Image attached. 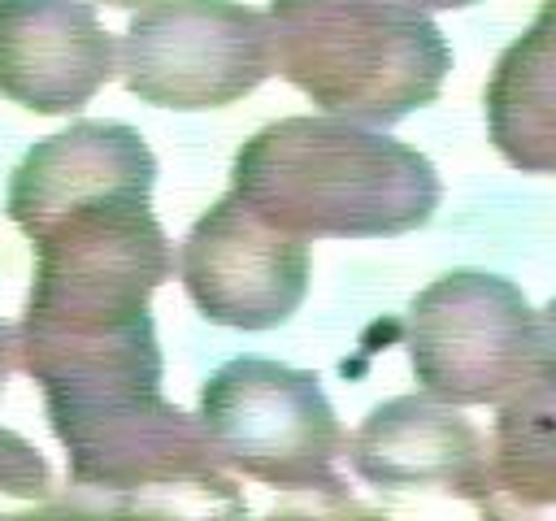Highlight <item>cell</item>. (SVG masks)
<instances>
[{"label": "cell", "instance_id": "cell-1", "mask_svg": "<svg viewBox=\"0 0 556 521\" xmlns=\"http://www.w3.org/2000/svg\"><path fill=\"white\" fill-rule=\"evenodd\" d=\"M230 191L304 239H395L443 200L434 165L365 122L282 117L235 152Z\"/></svg>", "mask_w": 556, "mask_h": 521}, {"label": "cell", "instance_id": "cell-2", "mask_svg": "<svg viewBox=\"0 0 556 521\" xmlns=\"http://www.w3.org/2000/svg\"><path fill=\"white\" fill-rule=\"evenodd\" d=\"M274 69L317 109L391 126L443 91L452 48L408 0H274Z\"/></svg>", "mask_w": 556, "mask_h": 521}, {"label": "cell", "instance_id": "cell-3", "mask_svg": "<svg viewBox=\"0 0 556 521\" xmlns=\"http://www.w3.org/2000/svg\"><path fill=\"white\" fill-rule=\"evenodd\" d=\"M148 204V191H117L26 230L35 278L17 334H91L148 317V295L174 274V247Z\"/></svg>", "mask_w": 556, "mask_h": 521}, {"label": "cell", "instance_id": "cell-4", "mask_svg": "<svg viewBox=\"0 0 556 521\" xmlns=\"http://www.w3.org/2000/svg\"><path fill=\"white\" fill-rule=\"evenodd\" d=\"M48 425L65 447L70 486L91 495L191 491L239 508L235 482L213 452L200 417L174 408L161 386H104L48 395Z\"/></svg>", "mask_w": 556, "mask_h": 521}, {"label": "cell", "instance_id": "cell-5", "mask_svg": "<svg viewBox=\"0 0 556 521\" xmlns=\"http://www.w3.org/2000/svg\"><path fill=\"white\" fill-rule=\"evenodd\" d=\"M200 425L222 465L243 478L278 491H343L334 460L348 439L308 369L265 356L226 360L200 391Z\"/></svg>", "mask_w": 556, "mask_h": 521}, {"label": "cell", "instance_id": "cell-6", "mask_svg": "<svg viewBox=\"0 0 556 521\" xmlns=\"http://www.w3.org/2000/svg\"><path fill=\"white\" fill-rule=\"evenodd\" d=\"M404 339L421 391L500 408L534 378L539 313L508 278L452 269L413 295Z\"/></svg>", "mask_w": 556, "mask_h": 521}, {"label": "cell", "instance_id": "cell-7", "mask_svg": "<svg viewBox=\"0 0 556 521\" xmlns=\"http://www.w3.org/2000/svg\"><path fill=\"white\" fill-rule=\"evenodd\" d=\"M117 69L156 109H222L274 74L269 13L243 0H152L126 26Z\"/></svg>", "mask_w": 556, "mask_h": 521}, {"label": "cell", "instance_id": "cell-8", "mask_svg": "<svg viewBox=\"0 0 556 521\" xmlns=\"http://www.w3.org/2000/svg\"><path fill=\"white\" fill-rule=\"evenodd\" d=\"M178 274L200 317L235 330H274L308 295V239L226 191L187 230Z\"/></svg>", "mask_w": 556, "mask_h": 521}, {"label": "cell", "instance_id": "cell-9", "mask_svg": "<svg viewBox=\"0 0 556 521\" xmlns=\"http://www.w3.org/2000/svg\"><path fill=\"white\" fill-rule=\"evenodd\" d=\"M356 478L378 491H447L491 512V452L482 434L439 395L378 404L348 443Z\"/></svg>", "mask_w": 556, "mask_h": 521}, {"label": "cell", "instance_id": "cell-10", "mask_svg": "<svg viewBox=\"0 0 556 521\" xmlns=\"http://www.w3.org/2000/svg\"><path fill=\"white\" fill-rule=\"evenodd\" d=\"M113 78V35L87 0H0V96L78 113Z\"/></svg>", "mask_w": 556, "mask_h": 521}, {"label": "cell", "instance_id": "cell-11", "mask_svg": "<svg viewBox=\"0 0 556 521\" xmlns=\"http://www.w3.org/2000/svg\"><path fill=\"white\" fill-rule=\"evenodd\" d=\"M156 182V156L135 126L122 122H74L70 130L39 139L13 169L4 213L26 234L43 217L117 195V191H148Z\"/></svg>", "mask_w": 556, "mask_h": 521}, {"label": "cell", "instance_id": "cell-12", "mask_svg": "<svg viewBox=\"0 0 556 521\" xmlns=\"http://www.w3.org/2000/svg\"><path fill=\"white\" fill-rule=\"evenodd\" d=\"M491 148L521 174H556V0L500 52L486 82Z\"/></svg>", "mask_w": 556, "mask_h": 521}, {"label": "cell", "instance_id": "cell-13", "mask_svg": "<svg viewBox=\"0 0 556 521\" xmlns=\"http://www.w3.org/2000/svg\"><path fill=\"white\" fill-rule=\"evenodd\" d=\"M491 482L513 508L556 512V391L530 378L495 412Z\"/></svg>", "mask_w": 556, "mask_h": 521}, {"label": "cell", "instance_id": "cell-14", "mask_svg": "<svg viewBox=\"0 0 556 521\" xmlns=\"http://www.w3.org/2000/svg\"><path fill=\"white\" fill-rule=\"evenodd\" d=\"M0 491L17 499H48L52 491L48 460L13 430H0Z\"/></svg>", "mask_w": 556, "mask_h": 521}, {"label": "cell", "instance_id": "cell-15", "mask_svg": "<svg viewBox=\"0 0 556 521\" xmlns=\"http://www.w3.org/2000/svg\"><path fill=\"white\" fill-rule=\"evenodd\" d=\"M534 378L556 391V300L539 317V352H534Z\"/></svg>", "mask_w": 556, "mask_h": 521}, {"label": "cell", "instance_id": "cell-16", "mask_svg": "<svg viewBox=\"0 0 556 521\" xmlns=\"http://www.w3.org/2000/svg\"><path fill=\"white\" fill-rule=\"evenodd\" d=\"M13 365H17V330L9 321H0V391L13 373Z\"/></svg>", "mask_w": 556, "mask_h": 521}, {"label": "cell", "instance_id": "cell-17", "mask_svg": "<svg viewBox=\"0 0 556 521\" xmlns=\"http://www.w3.org/2000/svg\"><path fill=\"white\" fill-rule=\"evenodd\" d=\"M417 9H465V4H478V0H408Z\"/></svg>", "mask_w": 556, "mask_h": 521}, {"label": "cell", "instance_id": "cell-18", "mask_svg": "<svg viewBox=\"0 0 556 521\" xmlns=\"http://www.w3.org/2000/svg\"><path fill=\"white\" fill-rule=\"evenodd\" d=\"M104 4H113V9H135V4H152V0H104Z\"/></svg>", "mask_w": 556, "mask_h": 521}]
</instances>
